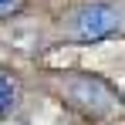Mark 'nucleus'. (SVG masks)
Wrapping results in <instances>:
<instances>
[{"instance_id": "obj_1", "label": "nucleus", "mask_w": 125, "mask_h": 125, "mask_svg": "<svg viewBox=\"0 0 125 125\" xmlns=\"http://www.w3.org/2000/svg\"><path fill=\"white\" fill-rule=\"evenodd\" d=\"M118 27H122V10H118L115 3H108V0H91V3H84L81 10L74 14V21H71L74 37H78V41H88V44L112 37Z\"/></svg>"}, {"instance_id": "obj_3", "label": "nucleus", "mask_w": 125, "mask_h": 125, "mask_svg": "<svg viewBox=\"0 0 125 125\" xmlns=\"http://www.w3.org/2000/svg\"><path fill=\"white\" fill-rule=\"evenodd\" d=\"M14 105H17V84L10 81L7 74H0V118H3V115H10V112H14Z\"/></svg>"}, {"instance_id": "obj_4", "label": "nucleus", "mask_w": 125, "mask_h": 125, "mask_svg": "<svg viewBox=\"0 0 125 125\" xmlns=\"http://www.w3.org/2000/svg\"><path fill=\"white\" fill-rule=\"evenodd\" d=\"M21 7V0H0V17H7V14H14Z\"/></svg>"}, {"instance_id": "obj_2", "label": "nucleus", "mask_w": 125, "mask_h": 125, "mask_svg": "<svg viewBox=\"0 0 125 125\" xmlns=\"http://www.w3.org/2000/svg\"><path fill=\"white\" fill-rule=\"evenodd\" d=\"M64 95L74 105H81L84 112H91V115H108V112L122 108L118 95L102 78H91V74H68L64 78Z\"/></svg>"}]
</instances>
